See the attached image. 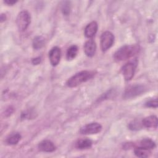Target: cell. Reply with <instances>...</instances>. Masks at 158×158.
Returning <instances> with one entry per match:
<instances>
[{"label": "cell", "mask_w": 158, "mask_h": 158, "mask_svg": "<svg viewBox=\"0 0 158 158\" xmlns=\"http://www.w3.org/2000/svg\"><path fill=\"white\" fill-rule=\"evenodd\" d=\"M102 130V126L97 122L88 123L82 127L80 130V133L83 135H93L99 133Z\"/></svg>", "instance_id": "52a82bcc"}, {"label": "cell", "mask_w": 158, "mask_h": 158, "mask_svg": "<svg viewBox=\"0 0 158 158\" xmlns=\"http://www.w3.org/2000/svg\"><path fill=\"white\" fill-rule=\"evenodd\" d=\"M21 138V135L18 133H14L10 134L6 139V142L10 145L16 144L19 143Z\"/></svg>", "instance_id": "ac0fdd59"}, {"label": "cell", "mask_w": 158, "mask_h": 158, "mask_svg": "<svg viewBox=\"0 0 158 158\" xmlns=\"http://www.w3.org/2000/svg\"><path fill=\"white\" fill-rule=\"evenodd\" d=\"M61 57V51L57 46L53 47L49 52V58L50 63L52 66H56L60 62Z\"/></svg>", "instance_id": "ba28073f"}, {"label": "cell", "mask_w": 158, "mask_h": 158, "mask_svg": "<svg viewBox=\"0 0 158 158\" xmlns=\"http://www.w3.org/2000/svg\"><path fill=\"white\" fill-rule=\"evenodd\" d=\"M78 47L76 45H72L68 48L66 53V57L67 60H72L77 55L78 52Z\"/></svg>", "instance_id": "e0dca14e"}, {"label": "cell", "mask_w": 158, "mask_h": 158, "mask_svg": "<svg viewBox=\"0 0 158 158\" xmlns=\"http://www.w3.org/2000/svg\"><path fill=\"white\" fill-rule=\"evenodd\" d=\"M45 43V40L44 38L41 36H37L35 38H34L32 45L33 48L35 49H40L41 48H43Z\"/></svg>", "instance_id": "2e32d148"}, {"label": "cell", "mask_w": 158, "mask_h": 158, "mask_svg": "<svg viewBox=\"0 0 158 158\" xmlns=\"http://www.w3.org/2000/svg\"><path fill=\"white\" fill-rule=\"evenodd\" d=\"M98 23L95 21H93L88 23L85 28V35L88 38H93L96 33L98 30Z\"/></svg>", "instance_id": "30bf717a"}, {"label": "cell", "mask_w": 158, "mask_h": 158, "mask_svg": "<svg viewBox=\"0 0 158 158\" xmlns=\"http://www.w3.org/2000/svg\"><path fill=\"white\" fill-rule=\"evenodd\" d=\"M158 121L156 115H152L145 117L142 120V125L146 128H156L157 127Z\"/></svg>", "instance_id": "8fae6325"}, {"label": "cell", "mask_w": 158, "mask_h": 158, "mask_svg": "<svg viewBox=\"0 0 158 158\" xmlns=\"http://www.w3.org/2000/svg\"><path fill=\"white\" fill-rule=\"evenodd\" d=\"M136 65L137 61L135 59L127 62L122 67L121 72L126 81H129L132 79L135 75Z\"/></svg>", "instance_id": "5b68a950"}, {"label": "cell", "mask_w": 158, "mask_h": 158, "mask_svg": "<svg viewBox=\"0 0 158 158\" xmlns=\"http://www.w3.org/2000/svg\"><path fill=\"white\" fill-rule=\"evenodd\" d=\"M146 90L144 86L141 85H134L128 86L123 93V98L125 99H130L136 97L143 93Z\"/></svg>", "instance_id": "277c9868"}, {"label": "cell", "mask_w": 158, "mask_h": 158, "mask_svg": "<svg viewBox=\"0 0 158 158\" xmlns=\"http://www.w3.org/2000/svg\"><path fill=\"white\" fill-rule=\"evenodd\" d=\"M41 62V58L40 57H36V58H34L32 59V63L33 64H35V65H37L38 64H40Z\"/></svg>", "instance_id": "7402d4cb"}, {"label": "cell", "mask_w": 158, "mask_h": 158, "mask_svg": "<svg viewBox=\"0 0 158 158\" xmlns=\"http://www.w3.org/2000/svg\"><path fill=\"white\" fill-rule=\"evenodd\" d=\"M139 147L147 149H152L156 147L155 142L150 138H144L139 143Z\"/></svg>", "instance_id": "5bb4252c"}, {"label": "cell", "mask_w": 158, "mask_h": 158, "mask_svg": "<svg viewBox=\"0 0 158 158\" xmlns=\"http://www.w3.org/2000/svg\"><path fill=\"white\" fill-rule=\"evenodd\" d=\"M129 128H130V129H131L132 130H137L141 128V125L139 122L133 121L130 123Z\"/></svg>", "instance_id": "44dd1931"}, {"label": "cell", "mask_w": 158, "mask_h": 158, "mask_svg": "<svg viewBox=\"0 0 158 158\" xmlns=\"http://www.w3.org/2000/svg\"><path fill=\"white\" fill-rule=\"evenodd\" d=\"M135 154L138 157H148L151 155V151L149 149L141 148V147H138L136 148L134 151Z\"/></svg>", "instance_id": "9a60e30c"}, {"label": "cell", "mask_w": 158, "mask_h": 158, "mask_svg": "<svg viewBox=\"0 0 158 158\" xmlns=\"http://www.w3.org/2000/svg\"><path fill=\"white\" fill-rule=\"evenodd\" d=\"M114 35L109 31H104L101 36V48L102 51L105 52L110 49L114 43Z\"/></svg>", "instance_id": "8992f818"}, {"label": "cell", "mask_w": 158, "mask_h": 158, "mask_svg": "<svg viewBox=\"0 0 158 158\" xmlns=\"http://www.w3.org/2000/svg\"><path fill=\"white\" fill-rule=\"evenodd\" d=\"M4 3H6V4H7V5H10V6H12V5L15 4V3L17 2V1H10V0H7V1H4Z\"/></svg>", "instance_id": "603a6c76"}, {"label": "cell", "mask_w": 158, "mask_h": 158, "mask_svg": "<svg viewBox=\"0 0 158 158\" xmlns=\"http://www.w3.org/2000/svg\"><path fill=\"white\" fill-rule=\"evenodd\" d=\"M70 10V2L69 1H64L62 4V12L65 15H68Z\"/></svg>", "instance_id": "d6986e66"}, {"label": "cell", "mask_w": 158, "mask_h": 158, "mask_svg": "<svg viewBox=\"0 0 158 158\" xmlns=\"http://www.w3.org/2000/svg\"><path fill=\"white\" fill-rule=\"evenodd\" d=\"M145 105L146 107H148L157 108V100L156 98L150 99L146 102Z\"/></svg>", "instance_id": "ffe728a7"}, {"label": "cell", "mask_w": 158, "mask_h": 158, "mask_svg": "<svg viewBox=\"0 0 158 158\" xmlns=\"http://www.w3.org/2000/svg\"><path fill=\"white\" fill-rule=\"evenodd\" d=\"M96 51V44L94 40H89L86 41L84 46V51L85 54L88 57H93Z\"/></svg>", "instance_id": "9c48e42d"}, {"label": "cell", "mask_w": 158, "mask_h": 158, "mask_svg": "<svg viewBox=\"0 0 158 158\" xmlns=\"http://www.w3.org/2000/svg\"><path fill=\"white\" fill-rule=\"evenodd\" d=\"M75 146L80 149H88L92 146V141L89 139H80L77 141Z\"/></svg>", "instance_id": "4fadbf2b"}, {"label": "cell", "mask_w": 158, "mask_h": 158, "mask_svg": "<svg viewBox=\"0 0 158 158\" xmlns=\"http://www.w3.org/2000/svg\"><path fill=\"white\" fill-rule=\"evenodd\" d=\"M31 21V17L27 10H22L18 14L16 19V24L20 31H25L28 27Z\"/></svg>", "instance_id": "3957f363"}, {"label": "cell", "mask_w": 158, "mask_h": 158, "mask_svg": "<svg viewBox=\"0 0 158 158\" xmlns=\"http://www.w3.org/2000/svg\"><path fill=\"white\" fill-rule=\"evenodd\" d=\"M38 148L40 151L46 152H53L56 150V148L54 143L49 140H43L38 144Z\"/></svg>", "instance_id": "7c38bea8"}, {"label": "cell", "mask_w": 158, "mask_h": 158, "mask_svg": "<svg viewBox=\"0 0 158 158\" xmlns=\"http://www.w3.org/2000/svg\"><path fill=\"white\" fill-rule=\"evenodd\" d=\"M94 72L93 71L83 70L75 73L69 78L66 82V85L70 88L76 87L90 80L94 77Z\"/></svg>", "instance_id": "7a4b0ae2"}, {"label": "cell", "mask_w": 158, "mask_h": 158, "mask_svg": "<svg viewBox=\"0 0 158 158\" xmlns=\"http://www.w3.org/2000/svg\"><path fill=\"white\" fill-rule=\"evenodd\" d=\"M139 49V48L138 45H124L115 51L114 54V58L117 62L127 60L136 54Z\"/></svg>", "instance_id": "6da1fadb"}]
</instances>
